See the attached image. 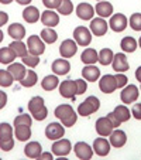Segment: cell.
Wrapping results in <instances>:
<instances>
[{"mask_svg": "<svg viewBox=\"0 0 141 160\" xmlns=\"http://www.w3.org/2000/svg\"><path fill=\"white\" fill-rule=\"evenodd\" d=\"M55 116L58 119H61L63 126H73L76 123V119H78V115L75 113L73 108L71 105H59L55 108Z\"/></svg>", "mask_w": 141, "mask_h": 160, "instance_id": "obj_1", "label": "cell"}, {"mask_svg": "<svg viewBox=\"0 0 141 160\" xmlns=\"http://www.w3.org/2000/svg\"><path fill=\"white\" fill-rule=\"evenodd\" d=\"M99 106H100V101L96 97H89L79 105L78 113L79 116H89L92 113H95L99 109Z\"/></svg>", "mask_w": 141, "mask_h": 160, "instance_id": "obj_2", "label": "cell"}, {"mask_svg": "<svg viewBox=\"0 0 141 160\" xmlns=\"http://www.w3.org/2000/svg\"><path fill=\"white\" fill-rule=\"evenodd\" d=\"M73 38H75L76 44L82 45V47H86V45H89L90 41H92V34H90L89 28L81 26V27H76L75 30H73Z\"/></svg>", "mask_w": 141, "mask_h": 160, "instance_id": "obj_3", "label": "cell"}, {"mask_svg": "<svg viewBox=\"0 0 141 160\" xmlns=\"http://www.w3.org/2000/svg\"><path fill=\"white\" fill-rule=\"evenodd\" d=\"M27 50L28 54L31 55H41L45 51V44L38 36H31L27 41Z\"/></svg>", "mask_w": 141, "mask_h": 160, "instance_id": "obj_4", "label": "cell"}, {"mask_svg": "<svg viewBox=\"0 0 141 160\" xmlns=\"http://www.w3.org/2000/svg\"><path fill=\"white\" fill-rule=\"evenodd\" d=\"M107 24L110 26V28L113 31L120 33V31L126 30L127 24H129V20H127V17L124 14H121V13H116V14H113L110 17V21H109Z\"/></svg>", "mask_w": 141, "mask_h": 160, "instance_id": "obj_5", "label": "cell"}, {"mask_svg": "<svg viewBox=\"0 0 141 160\" xmlns=\"http://www.w3.org/2000/svg\"><path fill=\"white\" fill-rule=\"evenodd\" d=\"M65 135V129H63V125L61 123H57V122H52L47 126L45 129V136L51 140H58L61 138H63Z\"/></svg>", "mask_w": 141, "mask_h": 160, "instance_id": "obj_6", "label": "cell"}, {"mask_svg": "<svg viewBox=\"0 0 141 160\" xmlns=\"http://www.w3.org/2000/svg\"><path fill=\"white\" fill-rule=\"evenodd\" d=\"M51 149L55 156H66V154H69V152L72 150V145H71V142L68 139H58L54 142Z\"/></svg>", "mask_w": 141, "mask_h": 160, "instance_id": "obj_7", "label": "cell"}, {"mask_svg": "<svg viewBox=\"0 0 141 160\" xmlns=\"http://www.w3.org/2000/svg\"><path fill=\"white\" fill-rule=\"evenodd\" d=\"M99 88L105 94H111V92H114V89H117V82H116L114 75H110V74L103 75L99 81Z\"/></svg>", "mask_w": 141, "mask_h": 160, "instance_id": "obj_8", "label": "cell"}, {"mask_svg": "<svg viewBox=\"0 0 141 160\" xmlns=\"http://www.w3.org/2000/svg\"><path fill=\"white\" fill-rule=\"evenodd\" d=\"M59 94L63 98H69L72 99L76 95V81L75 79H66V81L61 82L59 85Z\"/></svg>", "mask_w": 141, "mask_h": 160, "instance_id": "obj_9", "label": "cell"}, {"mask_svg": "<svg viewBox=\"0 0 141 160\" xmlns=\"http://www.w3.org/2000/svg\"><path fill=\"white\" fill-rule=\"evenodd\" d=\"M78 51V44L75 42V40H63L62 44L59 47V54L63 58H71L76 54Z\"/></svg>", "mask_w": 141, "mask_h": 160, "instance_id": "obj_10", "label": "cell"}, {"mask_svg": "<svg viewBox=\"0 0 141 160\" xmlns=\"http://www.w3.org/2000/svg\"><path fill=\"white\" fill-rule=\"evenodd\" d=\"M114 126L113 123L110 122V119L107 118V116H105V118H99L96 121V132L99 133L100 136H109L111 132H113Z\"/></svg>", "mask_w": 141, "mask_h": 160, "instance_id": "obj_11", "label": "cell"}, {"mask_svg": "<svg viewBox=\"0 0 141 160\" xmlns=\"http://www.w3.org/2000/svg\"><path fill=\"white\" fill-rule=\"evenodd\" d=\"M109 24L106 23L105 18L97 17V18H92V23H90V31H92L95 36H105L106 31H107Z\"/></svg>", "mask_w": 141, "mask_h": 160, "instance_id": "obj_12", "label": "cell"}, {"mask_svg": "<svg viewBox=\"0 0 141 160\" xmlns=\"http://www.w3.org/2000/svg\"><path fill=\"white\" fill-rule=\"evenodd\" d=\"M111 64H113V70L116 71V72H126V71H129V68H130L129 62H127V57L123 54V52L114 54Z\"/></svg>", "mask_w": 141, "mask_h": 160, "instance_id": "obj_13", "label": "cell"}, {"mask_svg": "<svg viewBox=\"0 0 141 160\" xmlns=\"http://www.w3.org/2000/svg\"><path fill=\"white\" fill-rule=\"evenodd\" d=\"M120 98L123 101V103H133L138 98V88L135 85H127L121 91Z\"/></svg>", "mask_w": 141, "mask_h": 160, "instance_id": "obj_14", "label": "cell"}, {"mask_svg": "<svg viewBox=\"0 0 141 160\" xmlns=\"http://www.w3.org/2000/svg\"><path fill=\"white\" fill-rule=\"evenodd\" d=\"M73 150H75L76 156L82 160H89V159H92V156H93V148H90V146L85 142H78L75 145V148H73Z\"/></svg>", "mask_w": 141, "mask_h": 160, "instance_id": "obj_15", "label": "cell"}, {"mask_svg": "<svg viewBox=\"0 0 141 160\" xmlns=\"http://www.w3.org/2000/svg\"><path fill=\"white\" fill-rule=\"evenodd\" d=\"M93 152L99 156H107L109 152H110V142L106 140L105 138H99V139H95L93 142Z\"/></svg>", "mask_w": 141, "mask_h": 160, "instance_id": "obj_16", "label": "cell"}, {"mask_svg": "<svg viewBox=\"0 0 141 160\" xmlns=\"http://www.w3.org/2000/svg\"><path fill=\"white\" fill-rule=\"evenodd\" d=\"M40 18H41L42 24L47 26V27H51V28L58 26V23H59V16H58V13L52 12V10H45Z\"/></svg>", "mask_w": 141, "mask_h": 160, "instance_id": "obj_17", "label": "cell"}, {"mask_svg": "<svg viewBox=\"0 0 141 160\" xmlns=\"http://www.w3.org/2000/svg\"><path fill=\"white\" fill-rule=\"evenodd\" d=\"M109 136H110V145L113 146V148H117V149L123 148V146L126 145V142H127L126 133H124L123 130H120V129L113 130Z\"/></svg>", "mask_w": 141, "mask_h": 160, "instance_id": "obj_18", "label": "cell"}, {"mask_svg": "<svg viewBox=\"0 0 141 160\" xmlns=\"http://www.w3.org/2000/svg\"><path fill=\"white\" fill-rule=\"evenodd\" d=\"M69 70H71V64L65 58H59L52 62V71L55 75H65L69 72Z\"/></svg>", "mask_w": 141, "mask_h": 160, "instance_id": "obj_19", "label": "cell"}, {"mask_svg": "<svg viewBox=\"0 0 141 160\" xmlns=\"http://www.w3.org/2000/svg\"><path fill=\"white\" fill-rule=\"evenodd\" d=\"M82 77H83L85 81H89V82H95L99 79L100 77V71L97 67H95L93 64H90V65H86L82 70Z\"/></svg>", "mask_w": 141, "mask_h": 160, "instance_id": "obj_20", "label": "cell"}, {"mask_svg": "<svg viewBox=\"0 0 141 160\" xmlns=\"http://www.w3.org/2000/svg\"><path fill=\"white\" fill-rule=\"evenodd\" d=\"M7 71L12 74L13 78H14L16 81H21V79L26 77V74H27V70H26L24 64H20V62L10 64V67L7 68Z\"/></svg>", "mask_w": 141, "mask_h": 160, "instance_id": "obj_21", "label": "cell"}, {"mask_svg": "<svg viewBox=\"0 0 141 160\" xmlns=\"http://www.w3.org/2000/svg\"><path fill=\"white\" fill-rule=\"evenodd\" d=\"M76 14L82 20H90L93 17V14H95V9L89 3H81L76 7Z\"/></svg>", "mask_w": 141, "mask_h": 160, "instance_id": "obj_22", "label": "cell"}, {"mask_svg": "<svg viewBox=\"0 0 141 160\" xmlns=\"http://www.w3.org/2000/svg\"><path fill=\"white\" fill-rule=\"evenodd\" d=\"M95 12H96L102 18L110 17V16L113 14V4L109 3V2H105V0H103V2H99V3L96 4V7H95Z\"/></svg>", "mask_w": 141, "mask_h": 160, "instance_id": "obj_23", "label": "cell"}, {"mask_svg": "<svg viewBox=\"0 0 141 160\" xmlns=\"http://www.w3.org/2000/svg\"><path fill=\"white\" fill-rule=\"evenodd\" d=\"M24 153L27 157L30 159H38L40 154L42 153V149H41V145L38 142H30L27 143V146L24 148Z\"/></svg>", "mask_w": 141, "mask_h": 160, "instance_id": "obj_24", "label": "cell"}, {"mask_svg": "<svg viewBox=\"0 0 141 160\" xmlns=\"http://www.w3.org/2000/svg\"><path fill=\"white\" fill-rule=\"evenodd\" d=\"M40 12L38 9H37L35 6H28L24 9V12H23V18H24L27 23H35V21L40 20Z\"/></svg>", "mask_w": 141, "mask_h": 160, "instance_id": "obj_25", "label": "cell"}, {"mask_svg": "<svg viewBox=\"0 0 141 160\" xmlns=\"http://www.w3.org/2000/svg\"><path fill=\"white\" fill-rule=\"evenodd\" d=\"M14 135L20 142H26L31 138V128L27 125H17L14 130Z\"/></svg>", "mask_w": 141, "mask_h": 160, "instance_id": "obj_26", "label": "cell"}, {"mask_svg": "<svg viewBox=\"0 0 141 160\" xmlns=\"http://www.w3.org/2000/svg\"><path fill=\"white\" fill-rule=\"evenodd\" d=\"M130 113H131V112H130V109L127 108V106H124V105H119V106H116V108H114V111H113V115L116 116V119L119 122H127L130 119Z\"/></svg>", "mask_w": 141, "mask_h": 160, "instance_id": "obj_27", "label": "cell"}, {"mask_svg": "<svg viewBox=\"0 0 141 160\" xmlns=\"http://www.w3.org/2000/svg\"><path fill=\"white\" fill-rule=\"evenodd\" d=\"M9 34L14 40H23L26 36V28L20 23H14V24H12L9 27Z\"/></svg>", "mask_w": 141, "mask_h": 160, "instance_id": "obj_28", "label": "cell"}, {"mask_svg": "<svg viewBox=\"0 0 141 160\" xmlns=\"http://www.w3.org/2000/svg\"><path fill=\"white\" fill-rule=\"evenodd\" d=\"M99 58V54L95 48H86L83 52L81 54V60L82 62H85L86 65H90V64H95Z\"/></svg>", "mask_w": 141, "mask_h": 160, "instance_id": "obj_29", "label": "cell"}, {"mask_svg": "<svg viewBox=\"0 0 141 160\" xmlns=\"http://www.w3.org/2000/svg\"><path fill=\"white\" fill-rule=\"evenodd\" d=\"M10 48L14 51L16 57H24V55L28 54V50H27V45L24 44V42L21 41V40H14V41L12 42V44L9 45Z\"/></svg>", "mask_w": 141, "mask_h": 160, "instance_id": "obj_30", "label": "cell"}, {"mask_svg": "<svg viewBox=\"0 0 141 160\" xmlns=\"http://www.w3.org/2000/svg\"><path fill=\"white\" fill-rule=\"evenodd\" d=\"M59 84V79H58V75H47L44 77V79L41 81V87L42 89L45 91H52L58 87Z\"/></svg>", "mask_w": 141, "mask_h": 160, "instance_id": "obj_31", "label": "cell"}, {"mask_svg": "<svg viewBox=\"0 0 141 160\" xmlns=\"http://www.w3.org/2000/svg\"><path fill=\"white\" fill-rule=\"evenodd\" d=\"M16 58V54L10 47L0 48V62L2 64H12Z\"/></svg>", "mask_w": 141, "mask_h": 160, "instance_id": "obj_32", "label": "cell"}, {"mask_svg": "<svg viewBox=\"0 0 141 160\" xmlns=\"http://www.w3.org/2000/svg\"><path fill=\"white\" fill-rule=\"evenodd\" d=\"M37 79H38L37 74L34 72L33 70H27V74H26V77L20 81V84L23 85L24 88H31V87H34V85L37 84Z\"/></svg>", "mask_w": 141, "mask_h": 160, "instance_id": "obj_33", "label": "cell"}, {"mask_svg": "<svg viewBox=\"0 0 141 160\" xmlns=\"http://www.w3.org/2000/svg\"><path fill=\"white\" fill-rule=\"evenodd\" d=\"M44 99H42L41 97H34L30 99V102H28V111H30L31 115H34V113H37V112L40 111V109L44 108Z\"/></svg>", "mask_w": 141, "mask_h": 160, "instance_id": "obj_34", "label": "cell"}, {"mask_svg": "<svg viewBox=\"0 0 141 160\" xmlns=\"http://www.w3.org/2000/svg\"><path fill=\"white\" fill-rule=\"evenodd\" d=\"M57 38H58V34L55 33L51 27L44 28V30L41 31V40L45 44H52V42L57 41Z\"/></svg>", "mask_w": 141, "mask_h": 160, "instance_id": "obj_35", "label": "cell"}, {"mask_svg": "<svg viewBox=\"0 0 141 160\" xmlns=\"http://www.w3.org/2000/svg\"><path fill=\"white\" fill-rule=\"evenodd\" d=\"M113 57H114L113 51H111L110 48H103V50H100L97 61H99L102 65H109V64H111V61H113Z\"/></svg>", "mask_w": 141, "mask_h": 160, "instance_id": "obj_36", "label": "cell"}, {"mask_svg": "<svg viewBox=\"0 0 141 160\" xmlns=\"http://www.w3.org/2000/svg\"><path fill=\"white\" fill-rule=\"evenodd\" d=\"M137 45H138V42L135 41L133 37H124V38L121 40V48H123L124 52H133V51H135Z\"/></svg>", "mask_w": 141, "mask_h": 160, "instance_id": "obj_37", "label": "cell"}, {"mask_svg": "<svg viewBox=\"0 0 141 160\" xmlns=\"http://www.w3.org/2000/svg\"><path fill=\"white\" fill-rule=\"evenodd\" d=\"M13 81H14V78H13V75L9 72L7 70H0V87H12Z\"/></svg>", "mask_w": 141, "mask_h": 160, "instance_id": "obj_38", "label": "cell"}, {"mask_svg": "<svg viewBox=\"0 0 141 160\" xmlns=\"http://www.w3.org/2000/svg\"><path fill=\"white\" fill-rule=\"evenodd\" d=\"M72 10H73V4L71 0H62L61 4L58 6V13H61L63 16H69L72 13Z\"/></svg>", "mask_w": 141, "mask_h": 160, "instance_id": "obj_39", "label": "cell"}, {"mask_svg": "<svg viewBox=\"0 0 141 160\" xmlns=\"http://www.w3.org/2000/svg\"><path fill=\"white\" fill-rule=\"evenodd\" d=\"M13 138V129L9 123H0V140H7Z\"/></svg>", "mask_w": 141, "mask_h": 160, "instance_id": "obj_40", "label": "cell"}, {"mask_svg": "<svg viewBox=\"0 0 141 160\" xmlns=\"http://www.w3.org/2000/svg\"><path fill=\"white\" fill-rule=\"evenodd\" d=\"M129 24L134 31H141V13H134L130 17Z\"/></svg>", "mask_w": 141, "mask_h": 160, "instance_id": "obj_41", "label": "cell"}, {"mask_svg": "<svg viewBox=\"0 0 141 160\" xmlns=\"http://www.w3.org/2000/svg\"><path fill=\"white\" fill-rule=\"evenodd\" d=\"M21 60H23V64H24V65L30 67V68H34V67H37L40 64L38 55L27 54V55H24V57H21Z\"/></svg>", "mask_w": 141, "mask_h": 160, "instance_id": "obj_42", "label": "cell"}, {"mask_svg": "<svg viewBox=\"0 0 141 160\" xmlns=\"http://www.w3.org/2000/svg\"><path fill=\"white\" fill-rule=\"evenodd\" d=\"M31 116L30 115H26V113H21V115H18L17 118L14 119V126H17V125H27V126H31Z\"/></svg>", "mask_w": 141, "mask_h": 160, "instance_id": "obj_43", "label": "cell"}, {"mask_svg": "<svg viewBox=\"0 0 141 160\" xmlns=\"http://www.w3.org/2000/svg\"><path fill=\"white\" fill-rule=\"evenodd\" d=\"M13 148H14V140H13V138L12 139H7V140H0V149H2V150L9 152V150H12Z\"/></svg>", "mask_w": 141, "mask_h": 160, "instance_id": "obj_44", "label": "cell"}, {"mask_svg": "<svg viewBox=\"0 0 141 160\" xmlns=\"http://www.w3.org/2000/svg\"><path fill=\"white\" fill-rule=\"evenodd\" d=\"M86 88H87L86 81H83V79H76V95L85 94V92H86Z\"/></svg>", "mask_w": 141, "mask_h": 160, "instance_id": "obj_45", "label": "cell"}, {"mask_svg": "<svg viewBox=\"0 0 141 160\" xmlns=\"http://www.w3.org/2000/svg\"><path fill=\"white\" fill-rule=\"evenodd\" d=\"M114 78H116V82H117V88H124L127 85V77L123 75V74H117V75H114Z\"/></svg>", "mask_w": 141, "mask_h": 160, "instance_id": "obj_46", "label": "cell"}, {"mask_svg": "<svg viewBox=\"0 0 141 160\" xmlns=\"http://www.w3.org/2000/svg\"><path fill=\"white\" fill-rule=\"evenodd\" d=\"M47 116H48V109L45 108H42V109H40L38 112H37V113H34L33 115V118L35 119V121H44L45 118H47Z\"/></svg>", "mask_w": 141, "mask_h": 160, "instance_id": "obj_47", "label": "cell"}, {"mask_svg": "<svg viewBox=\"0 0 141 160\" xmlns=\"http://www.w3.org/2000/svg\"><path fill=\"white\" fill-rule=\"evenodd\" d=\"M62 0H42V3H44L45 7H48L49 10L52 9H58V6L61 4Z\"/></svg>", "mask_w": 141, "mask_h": 160, "instance_id": "obj_48", "label": "cell"}, {"mask_svg": "<svg viewBox=\"0 0 141 160\" xmlns=\"http://www.w3.org/2000/svg\"><path fill=\"white\" fill-rule=\"evenodd\" d=\"M131 113H133V116H134L135 119H138V121H140V119H141V103H135V105L133 106Z\"/></svg>", "mask_w": 141, "mask_h": 160, "instance_id": "obj_49", "label": "cell"}, {"mask_svg": "<svg viewBox=\"0 0 141 160\" xmlns=\"http://www.w3.org/2000/svg\"><path fill=\"white\" fill-rule=\"evenodd\" d=\"M6 103H7V95H6V92H2V91H0V109H3Z\"/></svg>", "mask_w": 141, "mask_h": 160, "instance_id": "obj_50", "label": "cell"}, {"mask_svg": "<svg viewBox=\"0 0 141 160\" xmlns=\"http://www.w3.org/2000/svg\"><path fill=\"white\" fill-rule=\"evenodd\" d=\"M7 21H9V16H7V13L0 12V27L6 24Z\"/></svg>", "mask_w": 141, "mask_h": 160, "instance_id": "obj_51", "label": "cell"}, {"mask_svg": "<svg viewBox=\"0 0 141 160\" xmlns=\"http://www.w3.org/2000/svg\"><path fill=\"white\" fill-rule=\"evenodd\" d=\"M107 118L110 119V122H111V123H113V126H114V128H119V126H120V122H119V121H117V119H116V116L113 115V112H110V113H109V115H107Z\"/></svg>", "mask_w": 141, "mask_h": 160, "instance_id": "obj_52", "label": "cell"}, {"mask_svg": "<svg viewBox=\"0 0 141 160\" xmlns=\"http://www.w3.org/2000/svg\"><path fill=\"white\" fill-rule=\"evenodd\" d=\"M38 159H47V160H51L52 159V154L51 153H41V154H40V157H38Z\"/></svg>", "mask_w": 141, "mask_h": 160, "instance_id": "obj_53", "label": "cell"}, {"mask_svg": "<svg viewBox=\"0 0 141 160\" xmlns=\"http://www.w3.org/2000/svg\"><path fill=\"white\" fill-rule=\"evenodd\" d=\"M135 78H137V81L141 82V67H138L137 71H135Z\"/></svg>", "mask_w": 141, "mask_h": 160, "instance_id": "obj_54", "label": "cell"}, {"mask_svg": "<svg viewBox=\"0 0 141 160\" xmlns=\"http://www.w3.org/2000/svg\"><path fill=\"white\" fill-rule=\"evenodd\" d=\"M18 4H30L31 3V0H16Z\"/></svg>", "mask_w": 141, "mask_h": 160, "instance_id": "obj_55", "label": "cell"}, {"mask_svg": "<svg viewBox=\"0 0 141 160\" xmlns=\"http://www.w3.org/2000/svg\"><path fill=\"white\" fill-rule=\"evenodd\" d=\"M13 0H0V3H3V4H9V3H12Z\"/></svg>", "mask_w": 141, "mask_h": 160, "instance_id": "obj_56", "label": "cell"}, {"mask_svg": "<svg viewBox=\"0 0 141 160\" xmlns=\"http://www.w3.org/2000/svg\"><path fill=\"white\" fill-rule=\"evenodd\" d=\"M3 36H4V34H3V31H2V30H0V42H2V41H3Z\"/></svg>", "mask_w": 141, "mask_h": 160, "instance_id": "obj_57", "label": "cell"}, {"mask_svg": "<svg viewBox=\"0 0 141 160\" xmlns=\"http://www.w3.org/2000/svg\"><path fill=\"white\" fill-rule=\"evenodd\" d=\"M138 45L141 47V37H140V40H138Z\"/></svg>", "mask_w": 141, "mask_h": 160, "instance_id": "obj_58", "label": "cell"}, {"mask_svg": "<svg viewBox=\"0 0 141 160\" xmlns=\"http://www.w3.org/2000/svg\"><path fill=\"white\" fill-rule=\"evenodd\" d=\"M97 2H103V0H97Z\"/></svg>", "mask_w": 141, "mask_h": 160, "instance_id": "obj_59", "label": "cell"}]
</instances>
